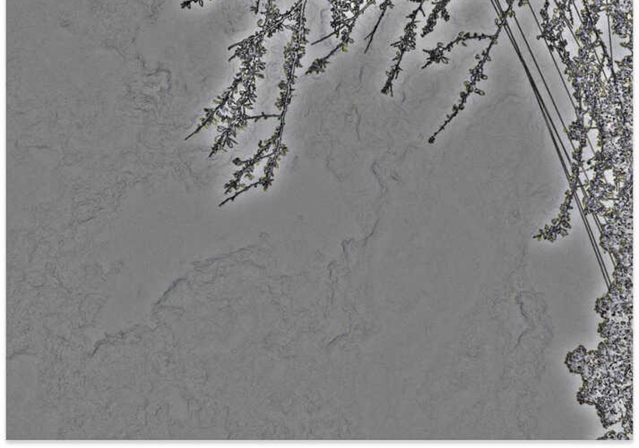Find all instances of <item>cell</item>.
<instances>
[{"mask_svg":"<svg viewBox=\"0 0 639 448\" xmlns=\"http://www.w3.org/2000/svg\"><path fill=\"white\" fill-rule=\"evenodd\" d=\"M586 350L580 347V348L576 350L574 353H570L566 363L569 365L571 371L576 372V373H580V370L582 368L583 363H584V357L586 355Z\"/></svg>","mask_w":639,"mask_h":448,"instance_id":"1","label":"cell"}]
</instances>
